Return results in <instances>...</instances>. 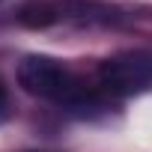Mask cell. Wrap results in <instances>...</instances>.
I'll use <instances>...</instances> for the list:
<instances>
[{
    "mask_svg": "<svg viewBox=\"0 0 152 152\" xmlns=\"http://www.w3.org/2000/svg\"><path fill=\"white\" fill-rule=\"evenodd\" d=\"M102 84L116 96L143 93L152 87V54L128 51L107 63H102Z\"/></svg>",
    "mask_w": 152,
    "mask_h": 152,
    "instance_id": "2",
    "label": "cell"
},
{
    "mask_svg": "<svg viewBox=\"0 0 152 152\" xmlns=\"http://www.w3.org/2000/svg\"><path fill=\"white\" fill-rule=\"evenodd\" d=\"M3 104H6V84L0 81V110H3Z\"/></svg>",
    "mask_w": 152,
    "mask_h": 152,
    "instance_id": "3",
    "label": "cell"
},
{
    "mask_svg": "<svg viewBox=\"0 0 152 152\" xmlns=\"http://www.w3.org/2000/svg\"><path fill=\"white\" fill-rule=\"evenodd\" d=\"M18 84L39 99H51L60 104H72V107H81L87 102L84 87L78 84V78L54 57L45 54H30L21 60L18 66Z\"/></svg>",
    "mask_w": 152,
    "mask_h": 152,
    "instance_id": "1",
    "label": "cell"
}]
</instances>
